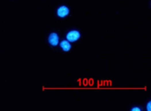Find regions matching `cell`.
Returning a JSON list of instances; mask_svg holds the SVG:
<instances>
[{
    "label": "cell",
    "mask_w": 151,
    "mask_h": 111,
    "mask_svg": "<svg viewBox=\"0 0 151 111\" xmlns=\"http://www.w3.org/2000/svg\"><path fill=\"white\" fill-rule=\"evenodd\" d=\"M147 110L148 111H150L151 110V101H149L147 104Z\"/></svg>",
    "instance_id": "8992f818"
},
{
    "label": "cell",
    "mask_w": 151,
    "mask_h": 111,
    "mask_svg": "<svg viewBox=\"0 0 151 111\" xmlns=\"http://www.w3.org/2000/svg\"><path fill=\"white\" fill-rule=\"evenodd\" d=\"M48 42L49 45H51L52 47H56L59 43V36L57 33H51L49 35Z\"/></svg>",
    "instance_id": "3957f363"
},
{
    "label": "cell",
    "mask_w": 151,
    "mask_h": 111,
    "mask_svg": "<svg viewBox=\"0 0 151 111\" xmlns=\"http://www.w3.org/2000/svg\"><path fill=\"white\" fill-rule=\"evenodd\" d=\"M70 10L66 5H61L57 10V15L59 18H66L69 15Z\"/></svg>",
    "instance_id": "7a4b0ae2"
},
{
    "label": "cell",
    "mask_w": 151,
    "mask_h": 111,
    "mask_svg": "<svg viewBox=\"0 0 151 111\" xmlns=\"http://www.w3.org/2000/svg\"><path fill=\"white\" fill-rule=\"evenodd\" d=\"M66 37L69 42H75L81 38V33L78 30H71L66 34Z\"/></svg>",
    "instance_id": "6da1fadb"
},
{
    "label": "cell",
    "mask_w": 151,
    "mask_h": 111,
    "mask_svg": "<svg viewBox=\"0 0 151 111\" xmlns=\"http://www.w3.org/2000/svg\"><path fill=\"white\" fill-rule=\"evenodd\" d=\"M131 111H142V108L139 107H133L131 108Z\"/></svg>",
    "instance_id": "5b68a950"
},
{
    "label": "cell",
    "mask_w": 151,
    "mask_h": 111,
    "mask_svg": "<svg viewBox=\"0 0 151 111\" xmlns=\"http://www.w3.org/2000/svg\"><path fill=\"white\" fill-rule=\"evenodd\" d=\"M58 44H59L60 48H61L65 52H68V51L70 50V49L72 48L71 42H69L67 40H63V41H61Z\"/></svg>",
    "instance_id": "277c9868"
}]
</instances>
